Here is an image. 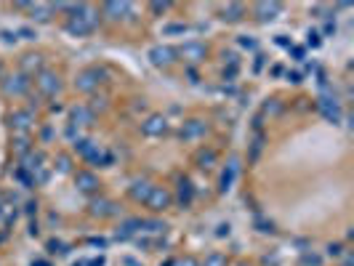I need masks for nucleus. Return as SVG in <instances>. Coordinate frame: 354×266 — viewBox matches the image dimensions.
<instances>
[{"label": "nucleus", "instance_id": "f257e3e1", "mask_svg": "<svg viewBox=\"0 0 354 266\" xmlns=\"http://www.w3.org/2000/svg\"><path fill=\"white\" fill-rule=\"evenodd\" d=\"M96 22H99V16H96V11H91L88 6H72V19L67 24V32L78 35V37L91 35L96 30Z\"/></svg>", "mask_w": 354, "mask_h": 266}, {"label": "nucleus", "instance_id": "f03ea898", "mask_svg": "<svg viewBox=\"0 0 354 266\" xmlns=\"http://www.w3.org/2000/svg\"><path fill=\"white\" fill-rule=\"evenodd\" d=\"M104 70H96V66H93V70H86V72H80L78 75V80H75V88L78 91H86V93H91L93 88H96L99 83H104L101 78H104Z\"/></svg>", "mask_w": 354, "mask_h": 266}, {"label": "nucleus", "instance_id": "7ed1b4c3", "mask_svg": "<svg viewBox=\"0 0 354 266\" xmlns=\"http://www.w3.org/2000/svg\"><path fill=\"white\" fill-rule=\"evenodd\" d=\"M37 88H40L45 96H56V93L61 91L59 75H56V72H48V70H43L40 75H37Z\"/></svg>", "mask_w": 354, "mask_h": 266}, {"label": "nucleus", "instance_id": "20e7f679", "mask_svg": "<svg viewBox=\"0 0 354 266\" xmlns=\"http://www.w3.org/2000/svg\"><path fill=\"white\" fill-rule=\"evenodd\" d=\"M27 88H30V78H27L24 72L11 75V78L3 83V93H8V96H22V93H27Z\"/></svg>", "mask_w": 354, "mask_h": 266}, {"label": "nucleus", "instance_id": "39448f33", "mask_svg": "<svg viewBox=\"0 0 354 266\" xmlns=\"http://www.w3.org/2000/svg\"><path fill=\"white\" fill-rule=\"evenodd\" d=\"M205 53H208V48H205L202 43H184L179 51H176V56H184L189 64H200L205 59Z\"/></svg>", "mask_w": 354, "mask_h": 266}, {"label": "nucleus", "instance_id": "423d86ee", "mask_svg": "<svg viewBox=\"0 0 354 266\" xmlns=\"http://www.w3.org/2000/svg\"><path fill=\"white\" fill-rule=\"evenodd\" d=\"M144 205L152 208V211H165V208L171 205V194H168L163 186H152V192L144 200Z\"/></svg>", "mask_w": 354, "mask_h": 266}, {"label": "nucleus", "instance_id": "0eeeda50", "mask_svg": "<svg viewBox=\"0 0 354 266\" xmlns=\"http://www.w3.org/2000/svg\"><path fill=\"white\" fill-rule=\"evenodd\" d=\"M149 59L157 66H168L176 61V48H168V45H157V48L149 51Z\"/></svg>", "mask_w": 354, "mask_h": 266}, {"label": "nucleus", "instance_id": "6e6552de", "mask_svg": "<svg viewBox=\"0 0 354 266\" xmlns=\"http://www.w3.org/2000/svg\"><path fill=\"white\" fill-rule=\"evenodd\" d=\"M320 112L333 122V125H338V122H341V107H338V101H335V99H330V96L320 99Z\"/></svg>", "mask_w": 354, "mask_h": 266}, {"label": "nucleus", "instance_id": "1a4fd4ad", "mask_svg": "<svg viewBox=\"0 0 354 266\" xmlns=\"http://www.w3.org/2000/svg\"><path fill=\"white\" fill-rule=\"evenodd\" d=\"M141 130H144V136H163V133L168 130V120L163 115H152L141 125Z\"/></svg>", "mask_w": 354, "mask_h": 266}, {"label": "nucleus", "instance_id": "9d476101", "mask_svg": "<svg viewBox=\"0 0 354 266\" xmlns=\"http://www.w3.org/2000/svg\"><path fill=\"white\" fill-rule=\"evenodd\" d=\"M205 122L202 120H186L184 125H181V139H186V141H192V139H200V136H205Z\"/></svg>", "mask_w": 354, "mask_h": 266}, {"label": "nucleus", "instance_id": "9b49d317", "mask_svg": "<svg viewBox=\"0 0 354 266\" xmlns=\"http://www.w3.org/2000/svg\"><path fill=\"white\" fill-rule=\"evenodd\" d=\"M279 11H282L279 3H256V16L261 22H272V19H277Z\"/></svg>", "mask_w": 354, "mask_h": 266}, {"label": "nucleus", "instance_id": "f8f14e48", "mask_svg": "<svg viewBox=\"0 0 354 266\" xmlns=\"http://www.w3.org/2000/svg\"><path fill=\"white\" fill-rule=\"evenodd\" d=\"M75 184H78L80 192H93V189H99V178L88 173V170H80L78 176H75Z\"/></svg>", "mask_w": 354, "mask_h": 266}, {"label": "nucleus", "instance_id": "ddd939ff", "mask_svg": "<svg viewBox=\"0 0 354 266\" xmlns=\"http://www.w3.org/2000/svg\"><path fill=\"white\" fill-rule=\"evenodd\" d=\"M69 120H72V125H91L93 112L88 107H72L69 109Z\"/></svg>", "mask_w": 354, "mask_h": 266}, {"label": "nucleus", "instance_id": "4468645a", "mask_svg": "<svg viewBox=\"0 0 354 266\" xmlns=\"http://www.w3.org/2000/svg\"><path fill=\"white\" fill-rule=\"evenodd\" d=\"M91 213L93 216H115L117 208H115V203H109V200H93V203H91Z\"/></svg>", "mask_w": 354, "mask_h": 266}, {"label": "nucleus", "instance_id": "2eb2a0df", "mask_svg": "<svg viewBox=\"0 0 354 266\" xmlns=\"http://www.w3.org/2000/svg\"><path fill=\"white\" fill-rule=\"evenodd\" d=\"M40 66H43V56H40V53H27L24 61H22V72L30 78V75H32L35 70H40Z\"/></svg>", "mask_w": 354, "mask_h": 266}, {"label": "nucleus", "instance_id": "dca6fc26", "mask_svg": "<svg viewBox=\"0 0 354 266\" xmlns=\"http://www.w3.org/2000/svg\"><path fill=\"white\" fill-rule=\"evenodd\" d=\"M149 192H152V184L149 181H133V186H130V197L138 200V203H144L149 197Z\"/></svg>", "mask_w": 354, "mask_h": 266}, {"label": "nucleus", "instance_id": "f3484780", "mask_svg": "<svg viewBox=\"0 0 354 266\" xmlns=\"http://www.w3.org/2000/svg\"><path fill=\"white\" fill-rule=\"evenodd\" d=\"M192 194H194V189L189 184V178H179V203H181V208H186L192 203Z\"/></svg>", "mask_w": 354, "mask_h": 266}, {"label": "nucleus", "instance_id": "a211bd4d", "mask_svg": "<svg viewBox=\"0 0 354 266\" xmlns=\"http://www.w3.org/2000/svg\"><path fill=\"white\" fill-rule=\"evenodd\" d=\"M221 19H229V22H237V19H242V14H245V8H242L240 3H229L221 8Z\"/></svg>", "mask_w": 354, "mask_h": 266}, {"label": "nucleus", "instance_id": "6ab92c4d", "mask_svg": "<svg viewBox=\"0 0 354 266\" xmlns=\"http://www.w3.org/2000/svg\"><path fill=\"white\" fill-rule=\"evenodd\" d=\"M235 176H237V160H232V163H229V170H224V176H221V184H219L221 192H227V189L232 186Z\"/></svg>", "mask_w": 354, "mask_h": 266}, {"label": "nucleus", "instance_id": "aec40b11", "mask_svg": "<svg viewBox=\"0 0 354 266\" xmlns=\"http://www.w3.org/2000/svg\"><path fill=\"white\" fill-rule=\"evenodd\" d=\"M30 8H32V19H37V22H48L53 11V6H45V3H32Z\"/></svg>", "mask_w": 354, "mask_h": 266}, {"label": "nucleus", "instance_id": "412c9836", "mask_svg": "<svg viewBox=\"0 0 354 266\" xmlns=\"http://www.w3.org/2000/svg\"><path fill=\"white\" fill-rule=\"evenodd\" d=\"M104 14L109 19H120V14H130L128 3H104Z\"/></svg>", "mask_w": 354, "mask_h": 266}, {"label": "nucleus", "instance_id": "4be33fe9", "mask_svg": "<svg viewBox=\"0 0 354 266\" xmlns=\"http://www.w3.org/2000/svg\"><path fill=\"white\" fill-rule=\"evenodd\" d=\"M30 122H32V115H30V112H14V115H11V125L19 128V130L30 128Z\"/></svg>", "mask_w": 354, "mask_h": 266}, {"label": "nucleus", "instance_id": "5701e85b", "mask_svg": "<svg viewBox=\"0 0 354 266\" xmlns=\"http://www.w3.org/2000/svg\"><path fill=\"white\" fill-rule=\"evenodd\" d=\"M136 229H141V218H130V221H125L123 224V232H120L117 237H123V240H125V237H130Z\"/></svg>", "mask_w": 354, "mask_h": 266}, {"label": "nucleus", "instance_id": "b1692460", "mask_svg": "<svg viewBox=\"0 0 354 266\" xmlns=\"http://www.w3.org/2000/svg\"><path fill=\"white\" fill-rule=\"evenodd\" d=\"M75 149H78V152H80V155H83V157H88V155H91V152H93V149H96V144H91V141H88V139H78V141H75Z\"/></svg>", "mask_w": 354, "mask_h": 266}, {"label": "nucleus", "instance_id": "393cba45", "mask_svg": "<svg viewBox=\"0 0 354 266\" xmlns=\"http://www.w3.org/2000/svg\"><path fill=\"white\" fill-rule=\"evenodd\" d=\"M205 266H227V255H221V253H210L208 258H205Z\"/></svg>", "mask_w": 354, "mask_h": 266}, {"label": "nucleus", "instance_id": "a878e982", "mask_svg": "<svg viewBox=\"0 0 354 266\" xmlns=\"http://www.w3.org/2000/svg\"><path fill=\"white\" fill-rule=\"evenodd\" d=\"M320 263H322V258H320V255H314V253H306L301 258V266H320Z\"/></svg>", "mask_w": 354, "mask_h": 266}, {"label": "nucleus", "instance_id": "bb28decb", "mask_svg": "<svg viewBox=\"0 0 354 266\" xmlns=\"http://www.w3.org/2000/svg\"><path fill=\"white\" fill-rule=\"evenodd\" d=\"M213 160H216V155H213V152H202V155H200V165H202V168H210Z\"/></svg>", "mask_w": 354, "mask_h": 266}, {"label": "nucleus", "instance_id": "cd10ccee", "mask_svg": "<svg viewBox=\"0 0 354 266\" xmlns=\"http://www.w3.org/2000/svg\"><path fill=\"white\" fill-rule=\"evenodd\" d=\"M261 144H264V139L258 136V139L253 141V152H250V163H256V157H258V152H261Z\"/></svg>", "mask_w": 354, "mask_h": 266}, {"label": "nucleus", "instance_id": "c85d7f7f", "mask_svg": "<svg viewBox=\"0 0 354 266\" xmlns=\"http://www.w3.org/2000/svg\"><path fill=\"white\" fill-rule=\"evenodd\" d=\"M343 253V248H341V242H333V245H328V255H333V258H338V255Z\"/></svg>", "mask_w": 354, "mask_h": 266}, {"label": "nucleus", "instance_id": "c756f323", "mask_svg": "<svg viewBox=\"0 0 354 266\" xmlns=\"http://www.w3.org/2000/svg\"><path fill=\"white\" fill-rule=\"evenodd\" d=\"M240 45L242 48H256V40L253 37H240Z\"/></svg>", "mask_w": 354, "mask_h": 266}, {"label": "nucleus", "instance_id": "7c9ffc66", "mask_svg": "<svg viewBox=\"0 0 354 266\" xmlns=\"http://www.w3.org/2000/svg\"><path fill=\"white\" fill-rule=\"evenodd\" d=\"M176 32H184V24H171V27H165V35H176Z\"/></svg>", "mask_w": 354, "mask_h": 266}, {"label": "nucleus", "instance_id": "2f4dec72", "mask_svg": "<svg viewBox=\"0 0 354 266\" xmlns=\"http://www.w3.org/2000/svg\"><path fill=\"white\" fill-rule=\"evenodd\" d=\"M59 170H61V173H67V170H69V157H59Z\"/></svg>", "mask_w": 354, "mask_h": 266}, {"label": "nucleus", "instance_id": "473e14b6", "mask_svg": "<svg viewBox=\"0 0 354 266\" xmlns=\"http://www.w3.org/2000/svg\"><path fill=\"white\" fill-rule=\"evenodd\" d=\"M306 37H309V40H306V43H309L312 48H317V45H320V35H317V32H309Z\"/></svg>", "mask_w": 354, "mask_h": 266}, {"label": "nucleus", "instance_id": "72a5a7b5", "mask_svg": "<svg viewBox=\"0 0 354 266\" xmlns=\"http://www.w3.org/2000/svg\"><path fill=\"white\" fill-rule=\"evenodd\" d=\"M14 144H16V152H27V144H30V141H27V139H16Z\"/></svg>", "mask_w": 354, "mask_h": 266}, {"label": "nucleus", "instance_id": "f704fd0d", "mask_svg": "<svg viewBox=\"0 0 354 266\" xmlns=\"http://www.w3.org/2000/svg\"><path fill=\"white\" fill-rule=\"evenodd\" d=\"M173 266H197V261H194V258H184V261H176Z\"/></svg>", "mask_w": 354, "mask_h": 266}, {"label": "nucleus", "instance_id": "c9c22d12", "mask_svg": "<svg viewBox=\"0 0 354 266\" xmlns=\"http://www.w3.org/2000/svg\"><path fill=\"white\" fill-rule=\"evenodd\" d=\"M277 45H282V48H291V43H288V37H285V35H279V37H277Z\"/></svg>", "mask_w": 354, "mask_h": 266}, {"label": "nucleus", "instance_id": "e433bc0d", "mask_svg": "<svg viewBox=\"0 0 354 266\" xmlns=\"http://www.w3.org/2000/svg\"><path fill=\"white\" fill-rule=\"evenodd\" d=\"M335 32V22H328L325 24V35H333Z\"/></svg>", "mask_w": 354, "mask_h": 266}, {"label": "nucleus", "instance_id": "4c0bfd02", "mask_svg": "<svg viewBox=\"0 0 354 266\" xmlns=\"http://www.w3.org/2000/svg\"><path fill=\"white\" fill-rule=\"evenodd\" d=\"M19 35L27 37V40H32V37H35V32H32V30H19Z\"/></svg>", "mask_w": 354, "mask_h": 266}, {"label": "nucleus", "instance_id": "58836bf2", "mask_svg": "<svg viewBox=\"0 0 354 266\" xmlns=\"http://www.w3.org/2000/svg\"><path fill=\"white\" fill-rule=\"evenodd\" d=\"M168 3H152V11H165Z\"/></svg>", "mask_w": 354, "mask_h": 266}, {"label": "nucleus", "instance_id": "ea45409f", "mask_svg": "<svg viewBox=\"0 0 354 266\" xmlns=\"http://www.w3.org/2000/svg\"><path fill=\"white\" fill-rule=\"evenodd\" d=\"M291 51H293L296 59H304V48H293V45H291Z\"/></svg>", "mask_w": 354, "mask_h": 266}, {"label": "nucleus", "instance_id": "a19ab883", "mask_svg": "<svg viewBox=\"0 0 354 266\" xmlns=\"http://www.w3.org/2000/svg\"><path fill=\"white\" fill-rule=\"evenodd\" d=\"M216 234H219V237H224V234H229V226H227V224H221V226H219V232H216Z\"/></svg>", "mask_w": 354, "mask_h": 266}, {"label": "nucleus", "instance_id": "79ce46f5", "mask_svg": "<svg viewBox=\"0 0 354 266\" xmlns=\"http://www.w3.org/2000/svg\"><path fill=\"white\" fill-rule=\"evenodd\" d=\"M261 66H264V56H256V66H253V70L258 72V70H261Z\"/></svg>", "mask_w": 354, "mask_h": 266}, {"label": "nucleus", "instance_id": "37998d69", "mask_svg": "<svg viewBox=\"0 0 354 266\" xmlns=\"http://www.w3.org/2000/svg\"><path fill=\"white\" fill-rule=\"evenodd\" d=\"M288 78H291V83H301V75H298V72H291Z\"/></svg>", "mask_w": 354, "mask_h": 266}, {"label": "nucleus", "instance_id": "c03bdc74", "mask_svg": "<svg viewBox=\"0 0 354 266\" xmlns=\"http://www.w3.org/2000/svg\"><path fill=\"white\" fill-rule=\"evenodd\" d=\"M88 266H104V258H96V261H91Z\"/></svg>", "mask_w": 354, "mask_h": 266}, {"label": "nucleus", "instance_id": "a18cd8bd", "mask_svg": "<svg viewBox=\"0 0 354 266\" xmlns=\"http://www.w3.org/2000/svg\"><path fill=\"white\" fill-rule=\"evenodd\" d=\"M125 266H138V263H136L133 258H125Z\"/></svg>", "mask_w": 354, "mask_h": 266}, {"label": "nucleus", "instance_id": "49530a36", "mask_svg": "<svg viewBox=\"0 0 354 266\" xmlns=\"http://www.w3.org/2000/svg\"><path fill=\"white\" fill-rule=\"evenodd\" d=\"M343 266H351V255H346V258H343Z\"/></svg>", "mask_w": 354, "mask_h": 266}, {"label": "nucleus", "instance_id": "de8ad7c7", "mask_svg": "<svg viewBox=\"0 0 354 266\" xmlns=\"http://www.w3.org/2000/svg\"><path fill=\"white\" fill-rule=\"evenodd\" d=\"M0 70H3V66H0Z\"/></svg>", "mask_w": 354, "mask_h": 266}]
</instances>
